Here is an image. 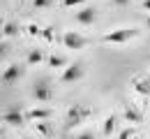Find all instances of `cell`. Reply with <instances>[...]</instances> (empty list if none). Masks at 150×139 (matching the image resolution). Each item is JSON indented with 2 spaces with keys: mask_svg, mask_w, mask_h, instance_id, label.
Segmentation results:
<instances>
[{
  "mask_svg": "<svg viewBox=\"0 0 150 139\" xmlns=\"http://www.w3.org/2000/svg\"><path fill=\"white\" fill-rule=\"evenodd\" d=\"M139 28H115V30H111V33H106L104 37H102V42L104 44H129L134 37H139Z\"/></svg>",
  "mask_w": 150,
  "mask_h": 139,
  "instance_id": "6da1fadb",
  "label": "cell"
},
{
  "mask_svg": "<svg viewBox=\"0 0 150 139\" xmlns=\"http://www.w3.org/2000/svg\"><path fill=\"white\" fill-rule=\"evenodd\" d=\"M132 137H134V130L127 128V130H122V132H120V137H118V139H132Z\"/></svg>",
  "mask_w": 150,
  "mask_h": 139,
  "instance_id": "ffe728a7",
  "label": "cell"
},
{
  "mask_svg": "<svg viewBox=\"0 0 150 139\" xmlns=\"http://www.w3.org/2000/svg\"><path fill=\"white\" fill-rule=\"evenodd\" d=\"M23 139H33V137H23Z\"/></svg>",
  "mask_w": 150,
  "mask_h": 139,
  "instance_id": "d4e9b609",
  "label": "cell"
},
{
  "mask_svg": "<svg viewBox=\"0 0 150 139\" xmlns=\"http://www.w3.org/2000/svg\"><path fill=\"white\" fill-rule=\"evenodd\" d=\"M86 0H60L62 7H76V5H83Z\"/></svg>",
  "mask_w": 150,
  "mask_h": 139,
  "instance_id": "ac0fdd59",
  "label": "cell"
},
{
  "mask_svg": "<svg viewBox=\"0 0 150 139\" xmlns=\"http://www.w3.org/2000/svg\"><path fill=\"white\" fill-rule=\"evenodd\" d=\"M83 74H86L83 60H74V63H69V65L65 67V72H62L60 81H62V83H74V81H81Z\"/></svg>",
  "mask_w": 150,
  "mask_h": 139,
  "instance_id": "7a4b0ae2",
  "label": "cell"
},
{
  "mask_svg": "<svg viewBox=\"0 0 150 139\" xmlns=\"http://www.w3.org/2000/svg\"><path fill=\"white\" fill-rule=\"evenodd\" d=\"M115 123H118V116H113V114L104 118V125H102V132H104L106 137H111L113 132H115Z\"/></svg>",
  "mask_w": 150,
  "mask_h": 139,
  "instance_id": "4fadbf2b",
  "label": "cell"
},
{
  "mask_svg": "<svg viewBox=\"0 0 150 139\" xmlns=\"http://www.w3.org/2000/svg\"><path fill=\"white\" fill-rule=\"evenodd\" d=\"M90 116V109L86 107V104H74V107H69V111H67V125L72 128V125H79L83 118H88Z\"/></svg>",
  "mask_w": 150,
  "mask_h": 139,
  "instance_id": "5b68a950",
  "label": "cell"
},
{
  "mask_svg": "<svg viewBox=\"0 0 150 139\" xmlns=\"http://www.w3.org/2000/svg\"><path fill=\"white\" fill-rule=\"evenodd\" d=\"M42 33H44V30L39 28L37 23H30V26H28V35H33V37H39Z\"/></svg>",
  "mask_w": 150,
  "mask_h": 139,
  "instance_id": "e0dca14e",
  "label": "cell"
},
{
  "mask_svg": "<svg viewBox=\"0 0 150 139\" xmlns=\"http://www.w3.org/2000/svg\"><path fill=\"white\" fill-rule=\"evenodd\" d=\"M33 98L37 102H51L53 98V88H51V81L49 79H37L33 83Z\"/></svg>",
  "mask_w": 150,
  "mask_h": 139,
  "instance_id": "3957f363",
  "label": "cell"
},
{
  "mask_svg": "<svg viewBox=\"0 0 150 139\" xmlns=\"http://www.w3.org/2000/svg\"><path fill=\"white\" fill-rule=\"evenodd\" d=\"M44 58H46V56H44L42 49H30L28 56H25V63H28V65H37V63H42Z\"/></svg>",
  "mask_w": 150,
  "mask_h": 139,
  "instance_id": "8fae6325",
  "label": "cell"
},
{
  "mask_svg": "<svg viewBox=\"0 0 150 139\" xmlns=\"http://www.w3.org/2000/svg\"><path fill=\"white\" fill-rule=\"evenodd\" d=\"M113 5H115V7H125V5H129L132 0H111Z\"/></svg>",
  "mask_w": 150,
  "mask_h": 139,
  "instance_id": "44dd1931",
  "label": "cell"
},
{
  "mask_svg": "<svg viewBox=\"0 0 150 139\" xmlns=\"http://www.w3.org/2000/svg\"><path fill=\"white\" fill-rule=\"evenodd\" d=\"M67 63L69 60L65 58V56H51L49 58V67L51 70H60V67H67Z\"/></svg>",
  "mask_w": 150,
  "mask_h": 139,
  "instance_id": "9a60e30c",
  "label": "cell"
},
{
  "mask_svg": "<svg viewBox=\"0 0 150 139\" xmlns=\"http://www.w3.org/2000/svg\"><path fill=\"white\" fill-rule=\"evenodd\" d=\"M51 116H53L51 107H35V109L25 111V118H33V120H49Z\"/></svg>",
  "mask_w": 150,
  "mask_h": 139,
  "instance_id": "9c48e42d",
  "label": "cell"
},
{
  "mask_svg": "<svg viewBox=\"0 0 150 139\" xmlns=\"http://www.w3.org/2000/svg\"><path fill=\"white\" fill-rule=\"evenodd\" d=\"M25 74V67L19 65V63H9L7 67H5V72H2V83L5 86H12V83H16Z\"/></svg>",
  "mask_w": 150,
  "mask_h": 139,
  "instance_id": "277c9868",
  "label": "cell"
},
{
  "mask_svg": "<svg viewBox=\"0 0 150 139\" xmlns=\"http://www.w3.org/2000/svg\"><path fill=\"white\" fill-rule=\"evenodd\" d=\"M51 2H53V0H33V5H35V7H39V9L51 7Z\"/></svg>",
  "mask_w": 150,
  "mask_h": 139,
  "instance_id": "d6986e66",
  "label": "cell"
},
{
  "mask_svg": "<svg viewBox=\"0 0 150 139\" xmlns=\"http://www.w3.org/2000/svg\"><path fill=\"white\" fill-rule=\"evenodd\" d=\"M134 88L141 93V95H148L150 93V79H143V77H136L134 79Z\"/></svg>",
  "mask_w": 150,
  "mask_h": 139,
  "instance_id": "5bb4252c",
  "label": "cell"
},
{
  "mask_svg": "<svg viewBox=\"0 0 150 139\" xmlns=\"http://www.w3.org/2000/svg\"><path fill=\"white\" fill-rule=\"evenodd\" d=\"M74 21H76V23H81V26H93L95 21H97V7H95V5L81 7V9L74 14Z\"/></svg>",
  "mask_w": 150,
  "mask_h": 139,
  "instance_id": "8992f818",
  "label": "cell"
},
{
  "mask_svg": "<svg viewBox=\"0 0 150 139\" xmlns=\"http://www.w3.org/2000/svg\"><path fill=\"white\" fill-rule=\"evenodd\" d=\"M19 33H21L19 23H14V21H5V26H2V37H5V40L14 37V35H19Z\"/></svg>",
  "mask_w": 150,
  "mask_h": 139,
  "instance_id": "30bf717a",
  "label": "cell"
},
{
  "mask_svg": "<svg viewBox=\"0 0 150 139\" xmlns=\"http://www.w3.org/2000/svg\"><path fill=\"white\" fill-rule=\"evenodd\" d=\"M74 139H97V137H93L90 132H81V135H76Z\"/></svg>",
  "mask_w": 150,
  "mask_h": 139,
  "instance_id": "7402d4cb",
  "label": "cell"
},
{
  "mask_svg": "<svg viewBox=\"0 0 150 139\" xmlns=\"http://www.w3.org/2000/svg\"><path fill=\"white\" fill-rule=\"evenodd\" d=\"M146 26H148V30H150V16H148V19H146Z\"/></svg>",
  "mask_w": 150,
  "mask_h": 139,
  "instance_id": "cb8c5ba5",
  "label": "cell"
},
{
  "mask_svg": "<svg viewBox=\"0 0 150 139\" xmlns=\"http://www.w3.org/2000/svg\"><path fill=\"white\" fill-rule=\"evenodd\" d=\"M62 44L67 46V49H74V51H81L86 44H88V40L83 37V35H79V33H74V30H67L65 35H62Z\"/></svg>",
  "mask_w": 150,
  "mask_h": 139,
  "instance_id": "52a82bcc",
  "label": "cell"
},
{
  "mask_svg": "<svg viewBox=\"0 0 150 139\" xmlns=\"http://www.w3.org/2000/svg\"><path fill=\"white\" fill-rule=\"evenodd\" d=\"M2 120H5L7 125H12V128H21V125L25 123V114H23V111H19L16 107H12V109H7V111H5Z\"/></svg>",
  "mask_w": 150,
  "mask_h": 139,
  "instance_id": "ba28073f",
  "label": "cell"
},
{
  "mask_svg": "<svg viewBox=\"0 0 150 139\" xmlns=\"http://www.w3.org/2000/svg\"><path fill=\"white\" fill-rule=\"evenodd\" d=\"M125 118L129 120V123H134V125H139V123L143 120V116H141V114H139L132 104H125Z\"/></svg>",
  "mask_w": 150,
  "mask_h": 139,
  "instance_id": "7c38bea8",
  "label": "cell"
},
{
  "mask_svg": "<svg viewBox=\"0 0 150 139\" xmlns=\"http://www.w3.org/2000/svg\"><path fill=\"white\" fill-rule=\"evenodd\" d=\"M141 7H143L146 12H150V0H143V2H141Z\"/></svg>",
  "mask_w": 150,
  "mask_h": 139,
  "instance_id": "603a6c76",
  "label": "cell"
},
{
  "mask_svg": "<svg viewBox=\"0 0 150 139\" xmlns=\"http://www.w3.org/2000/svg\"><path fill=\"white\" fill-rule=\"evenodd\" d=\"M35 130H37L39 135H44V137H49V135H51V128H49V123H46V120H37Z\"/></svg>",
  "mask_w": 150,
  "mask_h": 139,
  "instance_id": "2e32d148",
  "label": "cell"
}]
</instances>
